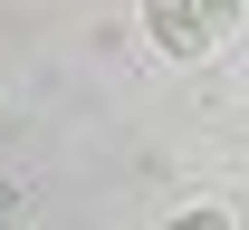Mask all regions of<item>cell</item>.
I'll list each match as a JSON object with an SVG mask.
<instances>
[{"label":"cell","instance_id":"2","mask_svg":"<svg viewBox=\"0 0 249 230\" xmlns=\"http://www.w3.org/2000/svg\"><path fill=\"white\" fill-rule=\"evenodd\" d=\"M192 10H201V29H211V48L230 38V19H240V0H192Z\"/></svg>","mask_w":249,"mask_h":230},{"label":"cell","instance_id":"3","mask_svg":"<svg viewBox=\"0 0 249 230\" xmlns=\"http://www.w3.org/2000/svg\"><path fill=\"white\" fill-rule=\"evenodd\" d=\"M173 230H230V221H220L211 201H201V211H182V221H173Z\"/></svg>","mask_w":249,"mask_h":230},{"label":"cell","instance_id":"1","mask_svg":"<svg viewBox=\"0 0 249 230\" xmlns=\"http://www.w3.org/2000/svg\"><path fill=\"white\" fill-rule=\"evenodd\" d=\"M144 29H154L163 58H211V29H201L192 0H144Z\"/></svg>","mask_w":249,"mask_h":230}]
</instances>
